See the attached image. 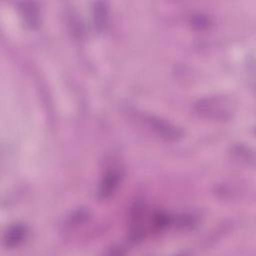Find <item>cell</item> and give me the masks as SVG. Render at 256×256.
I'll list each match as a JSON object with an SVG mask.
<instances>
[{"label":"cell","mask_w":256,"mask_h":256,"mask_svg":"<svg viewBox=\"0 0 256 256\" xmlns=\"http://www.w3.org/2000/svg\"><path fill=\"white\" fill-rule=\"evenodd\" d=\"M119 173L118 171L112 169V170H108L103 178H102V181L100 183V186H99V196L101 198H106L108 196H110L114 190L116 189L118 183H119V180H120V177H119Z\"/></svg>","instance_id":"cell-1"},{"label":"cell","mask_w":256,"mask_h":256,"mask_svg":"<svg viewBox=\"0 0 256 256\" xmlns=\"http://www.w3.org/2000/svg\"><path fill=\"white\" fill-rule=\"evenodd\" d=\"M20 10L24 16L25 21L33 26L38 23V9L34 2H22L20 3Z\"/></svg>","instance_id":"cell-2"},{"label":"cell","mask_w":256,"mask_h":256,"mask_svg":"<svg viewBox=\"0 0 256 256\" xmlns=\"http://www.w3.org/2000/svg\"><path fill=\"white\" fill-rule=\"evenodd\" d=\"M26 235V227L23 225H14L10 227V229L5 234V242L7 245H15L18 244L25 238Z\"/></svg>","instance_id":"cell-3"},{"label":"cell","mask_w":256,"mask_h":256,"mask_svg":"<svg viewBox=\"0 0 256 256\" xmlns=\"http://www.w3.org/2000/svg\"><path fill=\"white\" fill-rule=\"evenodd\" d=\"M93 14H94V22L96 27L98 29H102L105 26L106 20H107L106 4L103 2H96L94 4Z\"/></svg>","instance_id":"cell-4"}]
</instances>
